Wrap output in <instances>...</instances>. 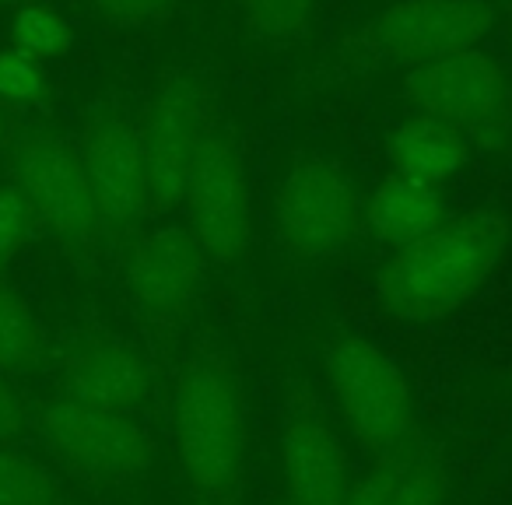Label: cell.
Returning a JSON list of instances; mask_svg holds the SVG:
<instances>
[{
	"label": "cell",
	"mask_w": 512,
	"mask_h": 505,
	"mask_svg": "<svg viewBox=\"0 0 512 505\" xmlns=\"http://www.w3.org/2000/svg\"><path fill=\"white\" fill-rule=\"evenodd\" d=\"M0 4H4V0H0Z\"/></svg>",
	"instance_id": "4316f807"
},
{
	"label": "cell",
	"mask_w": 512,
	"mask_h": 505,
	"mask_svg": "<svg viewBox=\"0 0 512 505\" xmlns=\"http://www.w3.org/2000/svg\"><path fill=\"white\" fill-rule=\"evenodd\" d=\"M495 25L481 0H404L372 22V43L400 64H432L477 50Z\"/></svg>",
	"instance_id": "30bf717a"
},
{
	"label": "cell",
	"mask_w": 512,
	"mask_h": 505,
	"mask_svg": "<svg viewBox=\"0 0 512 505\" xmlns=\"http://www.w3.org/2000/svg\"><path fill=\"white\" fill-rule=\"evenodd\" d=\"M278 470L285 505H348L351 456L341 432L316 411H292L281 425Z\"/></svg>",
	"instance_id": "7c38bea8"
},
{
	"label": "cell",
	"mask_w": 512,
	"mask_h": 505,
	"mask_svg": "<svg viewBox=\"0 0 512 505\" xmlns=\"http://www.w3.org/2000/svg\"><path fill=\"white\" fill-rule=\"evenodd\" d=\"M0 505H64V488L43 460L0 446Z\"/></svg>",
	"instance_id": "ac0fdd59"
},
{
	"label": "cell",
	"mask_w": 512,
	"mask_h": 505,
	"mask_svg": "<svg viewBox=\"0 0 512 505\" xmlns=\"http://www.w3.org/2000/svg\"><path fill=\"white\" fill-rule=\"evenodd\" d=\"M29 425H32L29 400L0 376V446H15Z\"/></svg>",
	"instance_id": "d4e9b609"
},
{
	"label": "cell",
	"mask_w": 512,
	"mask_h": 505,
	"mask_svg": "<svg viewBox=\"0 0 512 505\" xmlns=\"http://www.w3.org/2000/svg\"><path fill=\"white\" fill-rule=\"evenodd\" d=\"M50 337L29 299L0 281V376L32 372L46 362Z\"/></svg>",
	"instance_id": "e0dca14e"
},
{
	"label": "cell",
	"mask_w": 512,
	"mask_h": 505,
	"mask_svg": "<svg viewBox=\"0 0 512 505\" xmlns=\"http://www.w3.org/2000/svg\"><path fill=\"white\" fill-rule=\"evenodd\" d=\"M190 232L214 264H239L253 242V200L235 148L214 123L193 151L183 186Z\"/></svg>",
	"instance_id": "ba28073f"
},
{
	"label": "cell",
	"mask_w": 512,
	"mask_h": 505,
	"mask_svg": "<svg viewBox=\"0 0 512 505\" xmlns=\"http://www.w3.org/2000/svg\"><path fill=\"white\" fill-rule=\"evenodd\" d=\"M365 221L379 242L393 249H407L446 225V207H442L439 186L390 176L372 193Z\"/></svg>",
	"instance_id": "9a60e30c"
},
{
	"label": "cell",
	"mask_w": 512,
	"mask_h": 505,
	"mask_svg": "<svg viewBox=\"0 0 512 505\" xmlns=\"http://www.w3.org/2000/svg\"><path fill=\"white\" fill-rule=\"evenodd\" d=\"M81 162L95 193L102 225L120 228L151 218L148 214V169L137 120H99L78 137Z\"/></svg>",
	"instance_id": "4fadbf2b"
},
{
	"label": "cell",
	"mask_w": 512,
	"mask_h": 505,
	"mask_svg": "<svg viewBox=\"0 0 512 505\" xmlns=\"http://www.w3.org/2000/svg\"><path fill=\"white\" fill-rule=\"evenodd\" d=\"M509 242L505 218L470 211L435 228L428 239L397 249L379 274V302L407 323L449 316L477 295L495 274Z\"/></svg>",
	"instance_id": "7a4b0ae2"
},
{
	"label": "cell",
	"mask_w": 512,
	"mask_h": 505,
	"mask_svg": "<svg viewBox=\"0 0 512 505\" xmlns=\"http://www.w3.org/2000/svg\"><path fill=\"white\" fill-rule=\"evenodd\" d=\"M172 446L200 505H239L249 467V414L235 365L197 355L172 393Z\"/></svg>",
	"instance_id": "6da1fadb"
},
{
	"label": "cell",
	"mask_w": 512,
	"mask_h": 505,
	"mask_svg": "<svg viewBox=\"0 0 512 505\" xmlns=\"http://www.w3.org/2000/svg\"><path fill=\"white\" fill-rule=\"evenodd\" d=\"M323 369L341 421L372 460L421 439L411 383L386 351L344 334L327 348Z\"/></svg>",
	"instance_id": "3957f363"
},
{
	"label": "cell",
	"mask_w": 512,
	"mask_h": 505,
	"mask_svg": "<svg viewBox=\"0 0 512 505\" xmlns=\"http://www.w3.org/2000/svg\"><path fill=\"white\" fill-rule=\"evenodd\" d=\"M46 92V74L43 64L18 50L0 53V102L8 106H29Z\"/></svg>",
	"instance_id": "603a6c76"
},
{
	"label": "cell",
	"mask_w": 512,
	"mask_h": 505,
	"mask_svg": "<svg viewBox=\"0 0 512 505\" xmlns=\"http://www.w3.org/2000/svg\"><path fill=\"white\" fill-rule=\"evenodd\" d=\"M253 29L271 39H295L306 32L316 0H242Z\"/></svg>",
	"instance_id": "44dd1931"
},
{
	"label": "cell",
	"mask_w": 512,
	"mask_h": 505,
	"mask_svg": "<svg viewBox=\"0 0 512 505\" xmlns=\"http://www.w3.org/2000/svg\"><path fill=\"white\" fill-rule=\"evenodd\" d=\"M32 211H29V200L22 197L15 183H0V278L15 264V257L25 249L32 235Z\"/></svg>",
	"instance_id": "7402d4cb"
},
{
	"label": "cell",
	"mask_w": 512,
	"mask_h": 505,
	"mask_svg": "<svg viewBox=\"0 0 512 505\" xmlns=\"http://www.w3.org/2000/svg\"><path fill=\"white\" fill-rule=\"evenodd\" d=\"M463 162H467V141L428 116L407 120L390 137L393 176L411 179V183L439 186L453 172H460Z\"/></svg>",
	"instance_id": "2e32d148"
},
{
	"label": "cell",
	"mask_w": 512,
	"mask_h": 505,
	"mask_svg": "<svg viewBox=\"0 0 512 505\" xmlns=\"http://www.w3.org/2000/svg\"><path fill=\"white\" fill-rule=\"evenodd\" d=\"M207 253L190 228H158L130 246L123 281L144 313L158 320H186L204 292Z\"/></svg>",
	"instance_id": "8fae6325"
},
{
	"label": "cell",
	"mask_w": 512,
	"mask_h": 505,
	"mask_svg": "<svg viewBox=\"0 0 512 505\" xmlns=\"http://www.w3.org/2000/svg\"><path fill=\"white\" fill-rule=\"evenodd\" d=\"M155 376L148 358L116 337H85L60 362V397L102 411L134 414L151 400Z\"/></svg>",
	"instance_id": "5bb4252c"
},
{
	"label": "cell",
	"mask_w": 512,
	"mask_h": 505,
	"mask_svg": "<svg viewBox=\"0 0 512 505\" xmlns=\"http://www.w3.org/2000/svg\"><path fill=\"white\" fill-rule=\"evenodd\" d=\"M362 225V200L351 179L323 158H302L288 169L274 197V232L288 260L316 264L334 257Z\"/></svg>",
	"instance_id": "8992f818"
},
{
	"label": "cell",
	"mask_w": 512,
	"mask_h": 505,
	"mask_svg": "<svg viewBox=\"0 0 512 505\" xmlns=\"http://www.w3.org/2000/svg\"><path fill=\"white\" fill-rule=\"evenodd\" d=\"M32 425L53 463L95 488L141 481L155 463V442L134 414L50 397L32 411Z\"/></svg>",
	"instance_id": "277c9868"
},
{
	"label": "cell",
	"mask_w": 512,
	"mask_h": 505,
	"mask_svg": "<svg viewBox=\"0 0 512 505\" xmlns=\"http://www.w3.org/2000/svg\"><path fill=\"white\" fill-rule=\"evenodd\" d=\"M214 109L193 81H169L158 88L155 99L144 106L137 130L144 144V169H148V214H169L183 204L186 172L200 137L214 127Z\"/></svg>",
	"instance_id": "9c48e42d"
},
{
	"label": "cell",
	"mask_w": 512,
	"mask_h": 505,
	"mask_svg": "<svg viewBox=\"0 0 512 505\" xmlns=\"http://www.w3.org/2000/svg\"><path fill=\"white\" fill-rule=\"evenodd\" d=\"M95 15L113 25H144L162 18L176 0H88Z\"/></svg>",
	"instance_id": "cb8c5ba5"
},
{
	"label": "cell",
	"mask_w": 512,
	"mask_h": 505,
	"mask_svg": "<svg viewBox=\"0 0 512 505\" xmlns=\"http://www.w3.org/2000/svg\"><path fill=\"white\" fill-rule=\"evenodd\" d=\"M411 99L421 116L456 130L463 141H477L481 148L505 144L512 134V99L505 74L481 50L418 67L411 78Z\"/></svg>",
	"instance_id": "52a82bcc"
},
{
	"label": "cell",
	"mask_w": 512,
	"mask_h": 505,
	"mask_svg": "<svg viewBox=\"0 0 512 505\" xmlns=\"http://www.w3.org/2000/svg\"><path fill=\"white\" fill-rule=\"evenodd\" d=\"M11 183L29 200L32 221L74 249H95L106 225L81 162L78 141L53 134H25L8 151Z\"/></svg>",
	"instance_id": "5b68a950"
},
{
	"label": "cell",
	"mask_w": 512,
	"mask_h": 505,
	"mask_svg": "<svg viewBox=\"0 0 512 505\" xmlns=\"http://www.w3.org/2000/svg\"><path fill=\"white\" fill-rule=\"evenodd\" d=\"M449 502V470L439 453L421 442L411 460L400 467L390 495L383 505H446Z\"/></svg>",
	"instance_id": "ffe728a7"
},
{
	"label": "cell",
	"mask_w": 512,
	"mask_h": 505,
	"mask_svg": "<svg viewBox=\"0 0 512 505\" xmlns=\"http://www.w3.org/2000/svg\"><path fill=\"white\" fill-rule=\"evenodd\" d=\"M71 43H74L71 25L53 8L25 4V8H18L15 18H11V50L25 53V57L39 60V64H43V60L67 57Z\"/></svg>",
	"instance_id": "d6986e66"
},
{
	"label": "cell",
	"mask_w": 512,
	"mask_h": 505,
	"mask_svg": "<svg viewBox=\"0 0 512 505\" xmlns=\"http://www.w3.org/2000/svg\"><path fill=\"white\" fill-rule=\"evenodd\" d=\"M18 137H22V116H18L15 106L0 102V155H8Z\"/></svg>",
	"instance_id": "484cf974"
}]
</instances>
